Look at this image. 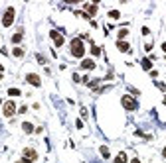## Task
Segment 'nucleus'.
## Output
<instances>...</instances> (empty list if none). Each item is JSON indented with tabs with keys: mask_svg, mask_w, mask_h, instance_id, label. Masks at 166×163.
<instances>
[{
	"mask_svg": "<svg viewBox=\"0 0 166 163\" xmlns=\"http://www.w3.org/2000/svg\"><path fill=\"white\" fill-rule=\"evenodd\" d=\"M71 55L73 57H83L85 55V47H83V41L79 38L71 39Z\"/></svg>",
	"mask_w": 166,
	"mask_h": 163,
	"instance_id": "nucleus-1",
	"label": "nucleus"
},
{
	"mask_svg": "<svg viewBox=\"0 0 166 163\" xmlns=\"http://www.w3.org/2000/svg\"><path fill=\"white\" fill-rule=\"evenodd\" d=\"M121 104L125 106V110H137V108H139V102H137V98H133L131 94H125V96L121 98Z\"/></svg>",
	"mask_w": 166,
	"mask_h": 163,
	"instance_id": "nucleus-2",
	"label": "nucleus"
},
{
	"mask_svg": "<svg viewBox=\"0 0 166 163\" xmlns=\"http://www.w3.org/2000/svg\"><path fill=\"white\" fill-rule=\"evenodd\" d=\"M14 16H16V10H14V8H8L6 12H4V18H2V26L10 28L12 22H14Z\"/></svg>",
	"mask_w": 166,
	"mask_h": 163,
	"instance_id": "nucleus-3",
	"label": "nucleus"
},
{
	"mask_svg": "<svg viewBox=\"0 0 166 163\" xmlns=\"http://www.w3.org/2000/svg\"><path fill=\"white\" fill-rule=\"evenodd\" d=\"M50 38L53 39L55 47H61V45H63V35H61V33L57 32V30H52V32H50Z\"/></svg>",
	"mask_w": 166,
	"mask_h": 163,
	"instance_id": "nucleus-4",
	"label": "nucleus"
},
{
	"mask_svg": "<svg viewBox=\"0 0 166 163\" xmlns=\"http://www.w3.org/2000/svg\"><path fill=\"white\" fill-rule=\"evenodd\" d=\"M16 114V104H14V100H8L6 104H4V116L10 118Z\"/></svg>",
	"mask_w": 166,
	"mask_h": 163,
	"instance_id": "nucleus-5",
	"label": "nucleus"
},
{
	"mask_svg": "<svg viewBox=\"0 0 166 163\" xmlns=\"http://www.w3.org/2000/svg\"><path fill=\"white\" fill-rule=\"evenodd\" d=\"M26 81H28L32 86H42V79L38 77L36 73H28V75H26Z\"/></svg>",
	"mask_w": 166,
	"mask_h": 163,
	"instance_id": "nucleus-6",
	"label": "nucleus"
},
{
	"mask_svg": "<svg viewBox=\"0 0 166 163\" xmlns=\"http://www.w3.org/2000/svg\"><path fill=\"white\" fill-rule=\"evenodd\" d=\"M24 157L30 159V161H36V159H38V151L32 150V147H26V150H24Z\"/></svg>",
	"mask_w": 166,
	"mask_h": 163,
	"instance_id": "nucleus-7",
	"label": "nucleus"
},
{
	"mask_svg": "<svg viewBox=\"0 0 166 163\" xmlns=\"http://www.w3.org/2000/svg\"><path fill=\"white\" fill-rule=\"evenodd\" d=\"M95 61L93 59H83V61H81V69H85V71H91V69H95Z\"/></svg>",
	"mask_w": 166,
	"mask_h": 163,
	"instance_id": "nucleus-8",
	"label": "nucleus"
},
{
	"mask_svg": "<svg viewBox=\"0 0 166 163\" xmlns=\"http://www.w3.org/2000/svg\"><path fill=\"white\" fill-rule=\"evenodd\" d=\"M85 14L87 16H89V18H91V16H95V14H97V4H85Z\"/></svg>",
	"mask_w": 166,
	"mask_h": 163,
	"instance_id": "nucleus-9",
	"label": "nucleus"
},
{
	"mask_svg": "<svg viewBox=\"0 0 166 163\" xmlns=\"http://www.w3.org/2000/svg\"><path fill=\"white\" fill-rule=\"evenodd\" d=\"M117 49L123 51V53H129V51H131V45H129L126 41H117Z\"/></svg>",
	"mask_w": 166,
	"mask_h": 163,
	"instance_id": "nucleus-10",
	"label": "nucleus"
},
{
	"mask_svg": "<svg viewBox=\"0 0 166 163\" xmlns=\"http://www.w3.org/2000/svg\"><path fill=\"white\" fill-rule=\"evenodd\" d=\"M140 65H142L144 71H152V61H150V59H142V61H140Z\"/></svg>",
	"mask_w": 166,
	"mask_h": 163,
	"instance_id": "nucleus-11",
	"label": "nucleus"
},
{
	"mask_svg": "<svg viewBox=\"0 0 166 163\" xmlns=\"http://www.w3.org/2000/svg\"><path fill=\"white\" fill-rule=\"evenodd\" d=\"M22 130L26 132V134H32V132H36V128H34L30 122H24V124H22Z\"/></svg>",
	"mask_w": 166,
	"mask_h": 163,
	"instance_id": "nucleus-12",
	"label": "nucleus"
},
{
	"mask_svg": "<svg viewBox=\"0 0 166 163\" xmlns=\"http://www.w3.org/2000/svg\"><path fill=\"white\" fill-rule=\"evenodd\" d=\"M115 163H126V153H119L115 157Z\"/></svg>",
	"mask_w": 166,
	"mask_h": 163,
	"instance_id": "nucleus-13",
	"label": "nucleus"
},
{
	"mask_svg": "<svg viewBox=\"0 0 166 163\" xmlns=\"http://www.w3.org/2000/svg\"><path fill=\"white\" fill-rule=\"evenodd\" d=\"M22 38H24V35H22V32L14 33V35H12V43H20V41H22Z\"/></svg>",
	"mask_w": 166,
	"mask_h": 163,
	"instance_id": "nucleus-14",
	"label": "nucleus"
},
{
	"mask_svg": "<svg viewBox=\"0 0 166 163\" xmlns=\"http://www.w3.org/2000/svg\"><path fill=\"white\" fill-rule=\"evenodd\" d=\"M109 18H111V20H119L121 12H119V10H111V12H109Z\"/></svg>",
	"mask_w": 166,
	"mask_h": 163,
	"instance_id": "nucleus-15",
	"label": "nucleus"
},
{
	"mask_svg": "<svg viewBox=\"0 0 166 163\" xmlns=\"http://www.w3.org/2000/svg\"><path fill=\"white\" fill-rule=\"evenodd\" d=\"M129 35V30L126 28H123V30H119V41H123V39Z\"/></svg>",
	"mask_w": 166,
	"mask_h": 163,
	"instance_id": "nucleus-16",
	"label": "nucleus"
},
{
	"mask_svg": "<svg viewBox=\"0 0 166 163\" xmlns=\"http://www.w3.org/2000/svg\"><path fill=\"white\" fill-rule=\"evenodd\" d=\"M14 57H24V49L22 47H14Z\"/></svg>",
	"mask_w": 166,
	"mask_h": 163,
	"instance_id": "nucleus-17",
	"label": "nucleus"
},
{
	"mask_svg": "<svg viewBox=\"0 0 166 163\" xmlns=\"http://www.w3.org/2000/svg\"><path fill=\"white\" fill-rule=\"evenodd\" d=\"M8 94L10 96H20L22 92H20V89H8Z\"/></svg>",
	"mask_w": 166,
	"mask_h": 163,
	"instance_id": "nucleus-18",
	"label": "nucleus"
},
{
	"mask_svg": "<svg viewBox=\"0 0 166 163\" xmlns=\"http://www.w3.org/2000/svg\"><path fill=\"white\" fill-rule=\"evenodd\" d=\"M101 155L105 157V159L109 157V147H107V145H101Z\"/></svg>",
	"mask_w": 166,
	"mask_h": 163,
	"instance_id": "nucleus-19",
	"label": "nucleus"
},
{
	"mask_svg": "<svg viewBox=\"0 0 166 163\" xmlns=\"http://www.w3.org/2000/svg\"><path fill=\"white\" fill-rule=\"evenodd\" d=\"M91 53H93L95 57H97V55H101V47H97V45H91Z\"/></svg>",
	"mask_w": 166,
	"mask_h": 163,
	"instance_id": "nucleus-20",
	"label": "nucleus"
},
{
	"mask_svg": "<svg viewBox=\"0 0 166 163\" xmlns=\"http://www.w3.org/2000/svg\"><path fill=\"white\" fill-rule=\"evenodd\" d=\"M154 85H156V86H158V89H160V91H166V85H164V83H154Z\"/></svg>",
	"mask_w": 166,
	"mask_h": 163,
	"instance_id": "nucleus-21",
	"label": "nucleus"
},
{
	"mask_svg": "<svg viewBox=\"0 0 166 163\" xmlns=\"http://www.w3.org/2000/svg\"><path fill=\"white\" fill-rule=\"evenodd\" d=\"M16 163H34V161H30V159H26V157H22L20 161H16Z\"/></svg>",
	"mask_w": 166,
	"mask_h": 163,
	"instance_id": "nucleus-22",
	"label": "nucleus"
},
{
	"mask_svg": "<svg viewBox=\"0 0 166 163\" xmlns=\"http://www.w3.org/2000/svg\"><path fill=\"white\" fill-rule=\"evenodd\" d=\"M131 163H140V159H139V157H134V159H133Z\"/></svg>",
	"mask_w": 166,
	"mask_h": 163,
	"instance_id": "nucleus-23",
	"label": "nucleus"
},
{
	"mask_svg": "<svg viewBox=\"0 0 166 163\" xmlns=\"http://www.w3.org/2000/svg\"><path fill=\"white\" fill-rule=\"evenodd\" d=\"M162 51H164V53H166V43H162Z\"/></svg>",
	"mask_w": 166,
	"mask_h": 163,
	"instance_id": "nucleus-24",
	"label": "nucleus"
},
{
	"mask_svg": "<svg viewBox=\"0 0 166 163\" xmlns=\"http://www.w3.org/2000/svg\"><path fill=\"white\" fill-rule=\"evenodd\" d=\"M162 157H166V147H164V150H162Z\"/></svg>",
	"mask_w": 166,
	"mask_h": 163,
	"instance_id": "nucleus-25",
	"label": "nucleus"
},
{
	"mask_svg": "<svg viewBox=\"0 0 166 163\" xmlns=\"http://www.w3.org/2000/svg\"><path fill=\"white\" fill-rule=\"evenodd\" d=\"M2 71H4V67H2V63H0V73H2Z\"/></svg>",
	"mask_w": 166,
	"mask_h": 163,
	"instance_id": "nucleus-26",
	"label": "nucleus"
},
{
	"mask_svg": "<svg viewBox=\"0 0 166 163\" xmlns=\"http://www.w3.org/2000/svg\"><path fill=\"white\" fill-rule=\"evenodd\" d=\"M0 81H2V73H0Z\"/></svg>",
	"mask_w": 166,
	"mask_h": 163,
	"instance_id": "nucleus-27",
	"label": "nucleus"
}]
</instances>
